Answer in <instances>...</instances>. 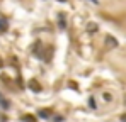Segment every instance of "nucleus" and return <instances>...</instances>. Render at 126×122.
<instances>
[{
  "label": "nucleus",
  "mask_w": 126,
  "mask_h": 122,
  "mask_svg": "<svg viewBox=\"0 0 126 122\" xmlns=\"http://www.w3.org/2000/svg\"><path fill=\"white\" fill-rule=\"evenodd\" d=\"M106 41H107V44H111V46H116V39H114V37L107 36V37H106Z\"/></svg>",
  "instance_id": "20e7f679"
},
{
  "label": "nucleus",
  "mask_w": 126,
  "mask_h": 122,
  "mask_svg": "<svg viewBox=\"0 0 126 122\" xmlns=\"http://www.w3.org/2000/svg\"><path fill=\"white\" fill-rule=\"evenodd\" d=\"M39 117H49V112L48 110H39Z\"/></svg>",
  "instance_id": "39448f33"
},
{
  "label": "nucleus",
  "mask_w": 126,
  "mask_h": 122,
  "mask_svg": "<svg viewBox=\"0 0 126 122\" xmlns=\"http://www.w3.org/2000/svg\"><path fill=\"white\" fill-rule=\"evenodd\" d=\"M7 25H9L7 19H0V31H5V29H7Z\"/></svg>",
  "instance_id": "f03ea898"
},
{
  "label": "nucleus",
  "mask_w": 126,
  "mask_h": 122,
  "mask_svg": "<svg viewBox=\"0 0 126 122\" xmlns=\"http://www.w3.org/2000/svg\"><path fill=\"white\" fill-rule=\"evenodd\" d=\"M58 2H68V0H58Z\"/></svg>",
  "instance_id": "9d476101"
},
{
  "label": "nucleus",
  "mask_w": 126,
  "mask_h": 122,
  "mask_svg": "<svg viewBox=\"0 0 126 122\" xmlns=\"http://www.w3.org/2000/svg\"><path fill=\"white\" fill-rule=\"evenodd\" d=\"M125 103H126V95H125Z\"/></svg>",
  "instance_id": "9b49d317"
},
{
  "label": "nucleus",
  "mask_w": 126,
  "mask_h": 122,
  "mask_svg": "<svg viewBox=\"0 0 126 122\" xmlns=\"http://www.w3.org/2000/svg\"><path fill=\"white\" fill-rule=\"evenodd\" d=\"M94 31H97V25L95 24H89V32H94Z\"/></svg>",
  "instance_id": "423d86ee"
},
{
  "label": "nucleus",
  "mask_w": 126,
  "mask_h": 122,
  "mask_svg": "<svg viewBox=\"0 0 126 122\" xmlns=\"http://www.w3.org/2000/svg\"><path fill=\"white\" fill-rule=\"evenodd\" d=\"M29 88H31L32 92H41V85H39L36 80H31V81H29Z\"/></svg>",
  "instance_id": "f257e3e1"
},
{
  "label": "nucleus",
  "mask_w": 126,
  "mask_h": 122,
  "mask_svg": "<svg viewBox=\"0 0 126 122\" xmlns=\"http://www.w3.org/2000/svg\"><path fill=\"white\" fill-rule=\"evenodd\" d=\"M121 121H123V122H126V114H123V115H121Z\"/></svg>",
  "instance_id": "6e6552de"
},
{
  "label": "nucleus",
  "mask_w": 126,
  "mask_h": 122,
  "mask_svg": "<svg viewBox=\"0 0 126 122\" xmlns=\"http://www.w3.org/2000/svg\"><path fill=\"white\" fill-rule=\"evenodd\" d=\"M111 98H112V97H111L109 93H104V100H107V102H109V100H111Z\"/></svg>",
  "instance_id": "0eeeda50"
},
{
  "label": "nucleus",
  "mask_w": 126,
  "mask_h": 122,
  "mask_svg": "<svg viewBox=\"0 0 126 122\" xmlns=\"http://www.w3.org/2000/svg\"><path fill=\"white\" fill-rule=\"evenodd\" d=\"M3 68V61H2V58H0V70Z\"/></svg>",
  "instance_id": "1a4fd4ad"
},
{
  "label": "nucleus",
  "mask_w": 126,
  "mask_h": 122,
  "mask_svg": "<svg viewBox=\"0 0 126 122\" xmlns=\"http://www.w3.org/2000/svg\"><path fill=\"white\" fill-rule=\"evenodd\" d=\"M22 121L24 122H36V117H34V115H24Z\"/></svg>",
  "instance_id": "7ed1b4c3"
}]
</instances>
